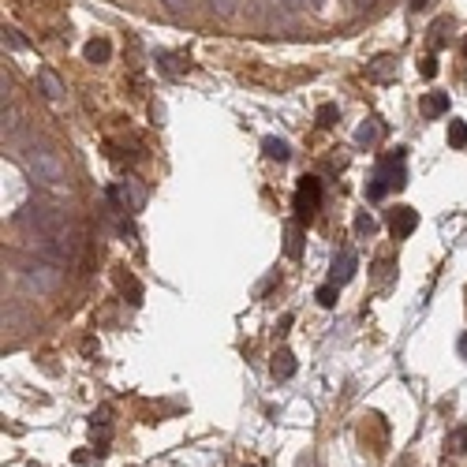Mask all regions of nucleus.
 <instances>
[{
	"instance_id": "39448f33",
	"label": "nucleus",
	"mask_w": 467,
	"mask_h": 467,
	"mask_svg": "<svg viewBox=\"0 0 467 467\" xmlns=\"http://www.w3.org/2000/svg\"><path fill=\"white\" fill-rule=\"evenodd\" d=\"M23 285L30 288V292H38V296H49V292H57V285H60V262H53V258L30 262V265L23 269Z\"/></svg>"
},
{
	"instance_id": "423d86ee",
	"label": "nucleus",
	"mask_w": 467,
	"mask_h": 467,
	"mask_svg": "<svg viewBox=\"0 0 467 467\" xmlns=\"http://www.w3.org/2000/svg\"><path fill=\"white\" fill-rule=\"evenodd\" d=\"M108 202H113L116 213H139L146 206V191L135 180H124V183H116V187H108Z\"/></svg>"
},
{
	"instance_id": "f3484780",
	"label": "nucleus",
	"mask_w": 467,
	"mask_h": 467,
	"mask_svg": "<svg viewBox=\"0 0 467 467\" xmlns=\"http://www.w3.org/2000/svg\"><path fill=\"white\" fill-rule=\"evenodd\" d=\"M262 150H265V158H269V161H288V158H292L288 142H285V139H273V135L262 142Z\"/></svg>"
},
{
	"instance_id": "412c9836",
	"label": "nucleus",
	"mask_w": 467,
	"mask_h": 467,
	"mask_svg": "<svg viewBox=\"0 0 467 467\" xmlns=\"http://www.w3.org/2000/svg\"><path fill=\"white\" fill-rule=\"evenodd\" d=\"M336 288H341V285H333V280H329V285H322V288L314 292V299H318V303H322L325 310L336 307Z\"/></svg>"
},
{
	"instance_id": "7c9ffc66",
	"label": "nucleus",
	"mask_w": 467,
	"mask_h": 467,
	"mask_svg": "<svg viewBox=\"0 0 467 467\" xmlns=\"http://www.w3.org/2000/svg\"><path fill=\"white\" fill-rule=\"evenodd\" d=\"M426 4H430V0H411V12H423Z\"/></svg>"
},
{
	"instance_id": "cd10ccee",
	"label": "nucleus",
	"mask_w": 467,
	"mask_h": 467,
	"mask_svg": "<svg viewBox=\"0 0 467 467\" xmlns=\"http://www.w3.org/2000/svg\"><path fill=\"white\" fill-rule=\"evenodd\" d=\"M445 30H448V19H437L434 23V45H445Z\"/></svg>"
},
{
	"instance_id": "f03ea898",
	"label": "nucleus",
	"mask_w": 467,
	"mask_h": 467,
	"mask_svg": "<svg viewBox=\"0 0 467 467\" xmlns=\"http://www.w3.org/2000/svg\"><path fill=\"white\" fill-rule=\"evenodd\" d=\"M404 161H408V150H404V146H397L392 153H385V158L378 161V169H374V180H370V187H366V198H370V202H378V198L389 195V191H400V187L408 183Z\"/></svg>"
},
{
	"instance_id": "72a5a7b5",
	"label": "nucleus",
	"mask_w": 467,
	"mask_h": 467,
	"mask_svg": "<svg viewBox=\"0 0 467 467\" xmlns=\"http://www.w3.org/2000/svg\"><path fill=\"white\" fill-rule=\"evenodd\" d=\"M460 49H464V57H467V38H464V45H460Z\"/></svg>"
},
{
	"instance_id": "b1692460",
	"label": "nucleus",
	"mask_w": 467,
	"mask_h": 467,
	"mask_svg": "<svg viewBox=\"0 0 467 467\" xmlns=\"http://www.w3.org/2000/svg\"><path fill=\"white\" fill-rule=\"evenodd\" d=\"M120 288L127 292V296H131V303H135V307L142 303V288H139V280H135V277H120Z\"/></svg>"
},
{
	"instance_id": "a878e982",
	"label": "nucleus",
	"mask_w": 467,
	"mask_h": 467,
	"mask_svg": "<svg viewBox=\"0 0 467 467\" xmlns=\"http://www.w3.org/2000/svg\"><path fill=\"white\" fill-rule=\"evenodd\" d=\"M452 448H456V452H467V423L452 434Z\"/></svg>"
},
{
	"instance_id": "a211bd4d",
	"label": "nucleus",
	"mask_w": 467,
	"mask_h": 467,
	"mask_svg": "<svg viewBox=\"0 0 467 467\" xmlns=\"http://www.w3.org/2000/svg\"><path fill=\"white\" fill-rule=\"evenodd\" d=\"M4 49H15V53H23V49H30V41L23 38L15 26H4Z\"/></svg>"
},
{
	"instance_id": "aec40b11",
	"label": "nucleus",
	"mask_w": 467,
	"mask_h": 467,
	"mask_svg": "<svg viewBox=\"0 0 467 467\" xmlns=\"http://www.w3.org/2000/svg\"><path fill=\"white\" fill-rule=\"evenodd\" d=\"M209 8H213V15H221V19H232V15L240 12V0H209Z\"/></svg>"
},
{
	"instance_id": "2eb2a0df",
	"label": "nucleus",
	"mask_w": 467,
	"mask_h": 467,
	"mask_svg": "<svg viewBox=\"0 0 467 467\" xmlns=\"http://www.w3.org/2000/svg\"><path fill=\"white\" fill-rule=\"evenodd\" d=\"M82 57H86L90 64H105L108 57H113V45H108V38H94V41H86Z\"/></svg>"
},
{
	"instance_id": "c756f323",
	"label": "nucleus",
	"mask_w": 467,
	"mask_h": 467,
	"mask_svg": "<svg viewBox=\"0 0 467 467\" xmlns=\"http://www.w3.org/2000/svg\"><path fill=\"white\" fill-rule=\"evenodd\" d=\"M161 4H164V8H169V12H172V15H180V12H183V8H187V0H161Z\"/></svg>"
},
{
	"instance_id": "0eeeda50",
	"label": "nucleus",
	"mask_w": 467,
	"mask_h": 467,
	"mask_svg": "<svg viewBox=\"0 0 467 467\" xmlns=\"http://www.w3.org/2000/svg\"><path fill=\"white\" fill-rule=\"evenodd\" d=\"M307 8V0H258V15L262 23H288L292 15H299Z\"/></svg>"
},
{
	"instance_id": "4be33fe9",
	"label": "nucleus",
	"mask_w": 467,
	"mask_h": 467,
	"mask_svg": "<svg viewBox=\"0 0 467 467\" xmlns=\"http://www.w3.org/2000/svg\"><path fill=\"white\" fill-rule=\"evenodd\" d=\"M374 232H378V221H374L370 213H359V217H355V236H363V240H366V236H374Z\"/></svg>"
},
{
	"instance_id": "c85d7f7f",
	"label": "nucleus",
	"mask_w": 467,
	"mask_h": 467,
	"mask_svg": "<svg viewBox=\"0 0 467 467\" xmlns=\"http://www.w3.org/2000/svg\"><path fill=\"white\" fill-rule=\"evenodd\" d=\"M90 423H94V426H108V408H97V411H94V419H90Z\"/></svg>"
},
{
	"instance_id": "f8f14e48",
	"label": "nucleus",
	"mask_w": 467,
	"mask_h": 467,
	"mask_svg": "<svg viewBox=\"0 0 467 467\" xmlns=\"http://www.w3.org/2000/svg\"><path fill=\"white\" fill-rule=\"evenodd\" d=\"M426 120H434V116H445L448 113V94H426L423 102H419Z\"/></svg>"
},
{
	"instance_id": "dca6fc26",
	"label": "nucleus",
	"mask_w": 467,
	"mask_h": 467,
	"mask_svg": "<svg viewBox=\"0 0 467 467\" xmlns=\"http://www.w3.org/2000/svg\"><path fill=\"white\" fill-rule=\"evenodd\" d=\"M366 75L378 79V82H389L392 75H397V60H392V57H378L370 68H366Z\"/></svg>"
},
{
	"instance_id": "7ed1b4c3",
	"label": "nucleus",
	"mask_w": 467,
	"mask_h": 467,
	"mask_svg": "<svg viewBox=\"0 0 467 467\" xmlns=\"http://www.w3.org/2000/svg\"><path fill=\"white\" fill-rule=\"evenodd\" d=\"M19 225L26 228V232H34L38 240H45V236H57L64 225V213L57 206H49V202H26L19 209Z\"/></svg>"
},
{
	"instance_id": "9b49d317",
	"label": "nucleus",
	"mask_w": 467,
	"mask_h": 467,
	"mask_svg": "<svg viewBox=\"0 0 467 467\" xmlns=\"http://www.w3.org/2000/svg\"><path fill=\"white\" fill-rule=\"evenodd\" d=\"M38 86H41V94L49 97V102H64V82H60V75L53 68L38 71Z\"/></svg>"
},
{
	"instance_id": "bb28decb",
	"label": "nucleus",
	"mask_w": 467,
	"mask_h": 467,
	"mask_svg": "<svg viewBox=\"0 0 467 467\" xmlns=\"http://www.w3.org/2000/svg\"><path fill=\"white\" fill-rule=\"evenodd\" d=\"M419 71H423V79H434V75H437V64H434V57H423V60H419Z\"/></svg>"
},
{
	"instance_id": "20e7f679",
	"label": "nucleus",
	"mask_w": 467,
	"mask_h": 467,
	"mask_svg": "<svg viewBox=\"0 0 467 467\" xmlns=\"http://www.w3.org/2000/svg\"><path fill=\"white\" fill-rule=\"evenodd\" d=\"M292 209H296V221H299V225H310V221H314V213L322 209V180H318V176H303V180H299Z\"/></svg>"
},
{
	"instance_id": "ddd939ff",
	"label": "nucleus",
	"mask_w": 467,
	"mask_h": 467,
	"mask_svg": "<svg viewBox=\"0 0 467 467\" xmlns=\"http://www.w3.org/2000/svg\"><path fill=\"white\" fill-rule=\"evenodd\" d=\"M378 139H381V124L378 120H366V124L355 127V146H363V150H370Z\"/></svg>"
},
{
	"instance_id": "5701e85b",
	"label": "nucleus",
	"mask_w": 467,
	"mask_h": 467,
	"mask_svg": "<svg viewBox=\"0 0 467 467\" xmlns=\"http://www.w3.org/2000/svg\"><path fill=\"white\" fill-rule=\"evenodd\" d=\"M158 64H161L164 71H169V75H180V71L187 68V64H183L180 57H172V53H158Z\"/></svg>"
},
{
	"instance_id": "393cba45",
	"label": "nucleus",
	"mask_w": 467,
	"mask_h": 467,
	"mask_svg": "<svg viewBox=\"0 0 467 467\" xmlns=\"http://www.w3.org/2000/svg\"><path fill=\"white\" fill-rule=\"evenodd\" d=\"M336 120H341V113H336V105H322V108H318V124H322V127H333Z\"/></svg>"
},
{
	"instance_id": "2f4dec72",
	"label": "nucleus",
	"mask_w": 467,
	"mask_h": 467,
	"mask_svg": "<svg viewBox=\"0 0 467 467\" xmlns=\"http://www.w3.org/2000/svg\"><path fill=\"white\" fill-rule=\"evenodd\" d=\"M307 4H310V12H322V8H325V0H307Z\"/></svg>"
},
{
	"instance_id": "473e14b6",
	"label": "nucleus",
	"mask_w": 467,
	"mask_h": 467,
	"mask_svg": "<svg viewBox=\"0 0 467 467\" xmlns=\"http://www.w3.org/2000/svg\"><path fill=\"white\" fill-rule=\"evenodd\" d=\"M460 355H464V359H467V333L460 336Z\"/></svg>"
},
{
	"instance_id": "1a4fd4ad",
	"label": "nucleus",
	"mask_w": 467,
	"mask_h": 467,
	"mask_svg": "<svg viewBox=\"0 0 467 467\" xmlns=\"http://www.w3.org/2000/svg\"><path fill=\"white\" fill-rule=\"evenodd\" d=\"M355 269H359V254H355L352 247L336 251V258H333V285H347V280L355 277Z\"/></svg>"
},
{
	"instance_id": "6ab92c4d",
	"label": "nucleus",
	"mask_w": 467,
	"mask_h": 467,
	"mask_svg": "<svg viewBox=\"0 0 467 467\" xmlns=\"http://www.w3.org/2000/svg\"><path fill=\"white\" fill-rule=\"evenodd\" d=\"M448 142H452L456 150H464V146H467V124H464V120H452V124H448Z\"/></svg>"
},
{
	"instance_id": "9d476101",
	"label": "nucleus",
	"mask_w": 467,
	"mask_h": 467,
	"mask_svg": "<svg viewBox=\"0 0 467 467\" xmlns=\"http://www.w3.org/2000/svg\"><path fill=\"white\" fill-rule=\"evenodd\" d=\"M296 366H299L296 355H292L288 347H277V352H273V359H269V374H273L277 381H288L292 374H296Z\"/></svg>"
},
{
	"instance_id": "4468645a",
	"label": "nucleus",
	"mask_w": 467,
	"mask_h": 467,
	"mask_svg": "<svg viewBox=\"0 0 467 467\" xmlns=\"http://www.w3.org/2000/svg\"><path fill=\"white\" fill-rule=\"evenodd\" d=\"M285 254L288 258H299V254H303V225H288L285 228Z\"/></svg>"
},
{
	"instance_id": "6e6552de",
	"label": "nucleus",
	"mask_w": 467,
	"mask_h": 467,
	"mask_svg": "<svg viewBox=\"0 0 467 467\" xmlns=\"http://www.w3.org/2000/svg\"><path fill=\"white\" fill-rule=\"evenodd\" d=\"M419 228V213L411 206H397L389 213V232H392V240H408L411 232Z\"/></svg>"
},
{
	"instance_id": "f257e3e1",
	"label": "nucleus",
	"mask_w": 467,
	"mask_h": 467,
	"mask_svg": "<svg viewBox=\"0 0 467 467\" xmlns=\"http://www.w3.org/2000/svg\"><path fill=\"white\" fill-rule=\"evenodd\" d=\"M15 153H19V161H23V169H26V176H30L34 183H45V187H60L64 183V161L57 158V150H49L45 142H23V139H15Z\"/></svg>"
}]
</instances>
